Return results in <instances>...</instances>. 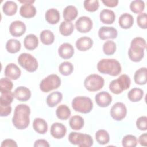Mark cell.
Segmentation results:
<instances>
[{
    "mask_svg": "<svg viewBox=\"0 0 147 147\" xmlns=\"http://www.w3.org/2000/svg\"><path fill=\"white\" fill-rule=\"evenodd\" d=\"M30 109L27 105H18L14 109L12 118V122L14 126L20 130L26 129L30 123Z\"/></svg>",
    "mask_w": 147,
    "mask_h": 147,
    "instance_id": "cell-1",
    "label": "cell"
},
{
    "mask_svg": "<svg viewBox=\"0 0 147 147\" xmlns=\"http://www.w3.org/2000/svg\"><path fill=\"white\" fill-rule=\"evenodd\" d=\"M146 45V41L143 38L137 37L133 38L128 50V55L130 60L134 62L140 61L144 57Z\"/></svg>",
    "mask_w": 147,
    "mask_h": 147,
    "instance_id": "cell-2",
    "label": "cell"
},
{
    "mask_svg": "<svg viewBox=\"0 0 147 147\" xmlns=\"http://www.w3.org/2000/svg\"><path fill=\"white\" fill-rule=\"evenodd\" d=\"M97 69L102 74L113 76L118 75L122 71L119 62L114 59H103L100 60L98 63Z\"/></svg>",
    "mask_w": 147,
    "mask_h": 147,
    "instance_id": "cell-3",
    "label": "cell"
},
{
    "mask_svg": "<svg viewBox=\"0 0 147 147\" xmlns=\"http://www.w3.org/2000/svg\"><path fill=\"white\" fill-rule=\"evenodd\" d=\"M131 80L126 74L121 75L118 78L112 80L109 84V89L111 92L119 94L128 89L130 86Z\"/></svg>",
    "mask_w": 147,
    "mask_h": 147,
    "instance_id": "cell-4",
    "label": "cell"
},
{
    "mask_svg": "<svg viewBox=\"0 0 147 147\" xmlns=\"http://www.w3.org/2000/svg\"><path fill=\"white\" fill-rule=\"evenodd\" d=\"M72 108L76 111L83 114L90 113L93 108V103L90 98L76 96L72 102Z\"/></svg>",
    "mask_w": 147,
    "mask_h": 147,
    "instance_id": "cell-5",
    "label": "cell"
},
{
    "mask_svg": "<svg viewBox=\"0 0 147 147\" xmlns=\"http://www.w3.org/2000/svg\"><path fill=\"white\" fill-rule=\"evenodd\" d=\"M68 140L72 144L81 147H90L94 143L93 139L90 135L78 132H71L68 136Z\"/></svg>",
    "mask_w": 147,
    "mask_h": 147,
    "instance_id": "cell-6",
    "label": "cell"
},
{
    "mask_svg": "<svg viewBox=\"0 0 147 147\" xmlns=\"http://www.w3.org/2000/svg\"><path fill=\"white\" fill-rule=\"evenodd\" d=\"M19 65L28 72H33L38 68V62L36 59L28 53H22L18 57Z\"/></svg>",
    "mask_w": 147,
    "mask_h": 147,
    "instance_id": "cell-7",
    "label": "cell"
},
{
    "mask_svg": "<svg viewBox=\"0 0 147 147\" xmlns=\"http://www.w3.org/2000/svg\"><path fill=\"white\" fill-rule=\"evenodd\" d=\"M61 84V79L56 74H51L43 79L40 84V88L44 92L57 88Z\"/></svg>",
    "mask_w": 147,
    "mask_h": 147,
    "instance_id": "cell-8",
    "label": "cell"
},
{
    "mask_svg": "<svg viewBox=\"0 0 147 147\" xmlns=\"http://www.w3.org/2000/svg\"><path fill=\"white\" fill-rule=\"evenodd\" d=\"M104 79L97 74L88 75L84 81L85 88L90 91H96L100 90L104 86Z\"/></svg>",
    "mask_w": 147,
    "mask_h": 147,
    "instance_id": "cell-9",
    "label": "cell"
},
{
    "mask_svg": "<svg viewBox=\"0 0 147 147\" xmlns=\"http://www.w3.org/2000/svg\"><path fill=\"white\" fill-rule=\"evenodd\" d=\"M127 109L122 102H117L113 105L110 110L111 117L116 121L122 120L126 115Z\"/></svg>",
    "mask_w": 147,
    "mask_h": 147,
    "instance_id": "cell-10",
    "label": "cell"
},
{
    "mask_svg": "<svg viewBox=\"0 0 147 147\" xmlns=\"http://www.w3.org/2000/svg\"><path fill=\"white\" fill-rule=\"evenodd\" d=\"M93 23L91 19L87 16L80 17L75 22L77 30L80 33H87L92 28Z\"/></svg>",
    "mask_w": 147,
    "mask_h": 147,
    "instance_id": "cell-11",
    "label": "cell"
},
{
    "mask_svg": "<svg viewBox=\"0 0 147 147\" xmlns=\"http://www.w3.org/2000/svg\"><path fill=\"white\" fill-rule=\"evenodd\" d=\"M118 32L115 28L112 26H102L98 31V36L102 40L114 39L117 37Z\"/></svg>",
    "mask_w": 147,
    "mask_h": 147,
    "instance_id": "cell-12",
    "label": "cell"
},
{
    "mask_svg": "<svg viewBox=\"0 0 147 147\" xmlns=\"http://www.w3.org/2000/svg\"><path fill=\"white\" fill-rule=\"evenodd\" d=\"M25 31L26 25L21 21H14L9 26V32L14 37H20L24 34Z\"/></svg>",
    "mask_w": 147,
    "mask_h": 147,
    "instance_id": "cell-13",
    "label": "cell"
},
{
    "mask_svg": "<svg viewBox=\"0 0 147 147\" xmlns=\"http://www.w3.org/2000/svg\"><path fill=\"white\" fill-rule=\"evenodd\" d=\"M66 132V127L61 123H53L51 127L50 133L51 135L56 139L62 138L63 137L65 136Z\"/></svg>",
    "mask_w": 147,
    "mask_h": 147,
    "instance_id": "cell-14",
    "label": "cell"
},
{
    "mask_svg": "<svg viewBox=\"0 0 147 147\" xmlns=\"http://www.w3.org/2000/svg\"><path fill=\"white\" fill-rule=\"evenodd\" d=\"M21 70L18 67L14 64L10 63L7 64L5 69V75L10 79L16 80L19 78L21 75Z\"/></svg>",
    "mask_w": 147,
    "mask_h": 147,
    "instance_id": "cell-15",
    "label": "cell"
},
{
    "mask_svg": "<svg viewBox=\"0 0 147 147\" xmlns=\"http://www.w3.org/2000/svg\"><path fill=\"white\" fill-rule=\"evenodd\" d=\"M95 102L96 104L102 107L108 106L112 101L111 95L106 91H102L95 95Z\"/></svg>",
    "mask_w": 147,
    "mask_h": 147,
    "instance_id": "cell-16",
    "label": "cell"
},
{
    "mask_svg": "<svg viewBox=\"0 0 147 147\" xmlns=\"http://www.w3.org/2000/svg\"><path fill=\"white\" fill-rule=\"evenodd\" d=\"M58 53L59 56L63 59H70L74 54V48L71 44L65 42L59 47Z\"/></svg>",
    "mask_w": 147,
    "mask_h": 147,
    "instance_id": "cell-17",
    "label": "cell"
},
{
    "mask_svg": "<svg viewBox=\"0 0 147 147\" xmlns=\"http://www.w3.org/2000/svg\"><path fill=\"white\" fill-rule=\"evenodd\" d=\"M14 97L19 101L26 102L31 96V92L29 88L24 86L17 87L14 92Z\"/></svg>",
    "mask_w": 147,
    "mask_h": 147,
    "instance_id": "cell-18",
    "label": "cell"
},
{
    "mask_svg": "<svg viewBox=\"0 0 147 147\" xmlns=\"http://www.w3.org/2000/svg\"><path fill=\"white\" fill-rule=\"evenodd\" d=\"M93 45L92 40L87 36L82 37L76 41V47L80 51H86L90 49Z\"/></svg>",
    "mask_w": 147,
    "mask_h": 147,
    "instance_id": "cell-19",
    "label": "cell"
},
{
    "mask_svg": "<svg viewBox=\"0 0 147 147\" xmlns=\"http://www.w3.org/2000/svg\"><path fill=\"white\" fill-rule=\"evenodd\" d=\"M20 15L26 18L33 17L36 14V7L30 3L23 4L20 9Z\"/></svg>",
    "mask_w": 147,
    "mask_h": 147,
    "instance_id": "cell-20",
    "label": "cell"
},
{
    "mask_svg": "<svg viewBox=\"0 0 147 147\" xmlns=\"http://www.w3.org/2000/svg\"><path fill=\"white\" fill-rule=\"evenodd\" d=\"M100 21L105 24H111L115 19L114 12L109 9H103L101 11L99 15Z\"/></svg>",
    "mask_w": 147,
    "mask_h": 147,
    "instance_id": "cell-21",
    "label": "cell"
},
{
    "mask_svg": "<svg viewBox=\"0 0 147 147\" xmlns=\"http://www.w3.org/2000/svg\"><path fill=\"white\" fill-rule=\"evenodd\" d=\"M45 20L51 24H57L60 18V15L59 11L54 8L48 9L45 14Z\"/></svg>",
    "mask_w": 147,
    "mask_h": 147,
    "instance_id": "cell-22",
    "label": "cell"
},
{
    "mask_svg": "<svg viewBox=\"0 0 147 147\" xmlns=\"http://www.w3.org/2000/svg\"><path fill=\"white\" fill-rule=\"evenodd\" d=\"M33 127L34 130L39 134H45L48 130V125L47 122L42 118H36L33 122Z\"/></svg>",
    "mask_w": 147,
    "mask_h": 147,
    "instance_id": "cell-23",
    "label": "cell"
},
{
    "mask_svg": "<svg viewBox=\"0 0 147 147\" xmlns=\"http://www.w3.org/2000/svg\"><path fill=\"white\" fill-rule=\"evenodd\" d=\"M63 95L59 91H55L49 94L46 99L47 104L49 107H53L59 104L62 100Z\"/></svg>",
    "mask_w": 147,
    "mask_h": 147,
    "instance_id": "cell-24",
    "label": "cell"
},
{
    "mask_svg": "<svg viewBox=\"0 0 147 147\" xmlns=\"http://www.w3.org/2000/svg\"><path fill=\"white\" fill-rule=\"evenodd\" d=\"M24 45L26 49L28 50H33L36 49L38 45V38L33 34H29L25 37Z\"/></svg>",
    "mask_w": 147,
    "mask_h": 147,
    "instance_id": "cell-25",
    "label": "cell"
},
{
    "mask_svg": "<svg viewBox=\"0 0 147 147\" xmlns=\"http://www.w3.org/2000/svg\"><path fill=\"white\" fill-rule=\"evenodd\" d=\"M119 25L123 29H129L132 26L134 23L133 16L127 13H123L119 18Z\"/></svg>",
    "mask_w": 147,
    "mask_h": 147,
    "instance_id": "cell-26",
    "label": "cell"
},
{
    "mask_svg": "<svg viewBox=\"0 0 147 147\" xmlns=\"http://www.w3.org/2000/svg\"><path fill=\"white\" fill-rule=\"evenodd\" d=\"M63 17L66 21H71L76 18L78 11L76 7L73 5H68L63 10Z\"/></svg>",
    "mask_w": 147,
    "mask_h": 147,
    "instance_id": "cell-27",
    "label": "cell"
},
{
    "mask_svg": "<svg viewBox=\"0 0 147 147\" xmlns=\"http://www.w3.org/2000/svg\"><path fill=\"white\" fill-rule=\"evenodd\" d=\"M134 80L136 84H145L146 83V68L142 67L137 70L134 75Z\"/></svg>",
    "mask_w": 147,
    "mask_h": 147,
    "instance_id": "cell-28",
    "label": "cell"
},
{
    "mask_svg": "<svg viewBox=\"0 0 147 147\" xmlns=\"http://www.w3.org/2000/svg\"><path fill=\"white\" fill-rule=\"evenodd\" d=\"M71 110L65 105H60L57 107L56 111L57 117L61 120H66L71 115Z\"/></svg>",
    "mask_w": 147,
    "mask_h": 147,
    "instance_id": "cell-29",
    "label": "cell"
},
{
    "mask_svg": "<svg viewBox=\"0 0 147 147\" xmlns=\"http://www.w3.org/2000/svg\"><path fill=\"white\" fill-rule=\"evenodd\" d=\"M74 30V25L71 21H63L59 26L60 33L64 36L71 35Z\"/></svg>",
    "mask_w": 147,
    "mask_h": 147,
    "instance_id": "cell-30",
    "label": "cell"
},
{
    "mask_svg": "<svg viewBox=\"0 0 147 147\" xmlns=\"http://www.w3.org/2000/svg\"><path fill=\"white\" fill-rule=\"evenodd\" d=\"M2 10L6 15L9 16H13L17 12V5L12 1H7L3 5Z\"/></svg>",
    "mask_w": 147,
    "mask_h": 147,
    "instance_id": "cell-31",
    "label": "cell"
},
{
    "mask_svg": "<svg viewBox=\"0 0 147 147\" xmlns=\"http://www.w3.org/2000/svg\"><path fill=\"white\" fill-rule=\"evenodd\" d=\"M144 95V91L139 88H133L129 91L127 97L129 99L133 102H137L142 99Z\"/></svg>",
    "mask_w": 147,
    "mask_h": 147,
    "instance_id": "cell-32",
    "label": "cell"
},
{
    "mask_svg": "<svg viewBox=\"0 0 147 147\" xmlns=\"http://www.w3.org/2000/svg\"><path fill=\"white\" fill-rule=\"evenodd\" d=\"M69 126L72 129L78 130L81 129L84 124V121L83 118L79 115H74L72 116L69 121Z\"/></svg>",
    "mask_w": 147,
    "mask_h": 147,
    "instance_id": "cell-33",
    "label": "cell"
},
{
    "mask_svg": "<svg viewBox=\"0 0 147 147\" xmlns=\"http://www.w3.org/2000/svg\"><path fill=\"white\" fill-rule=\"evenodd\" d=\"M40 37L42 43L45 45L52 44L55 40L53 33L48 29L42 30L40 33Z\"/></svg>",
    "mask_w": 147,
    "mask_h": 147,
    "instance_id": "cell-34",
    "label": "cell"
},
{
    "mask_svg": "<svg viewBox=\"0 0 147 147\" xmlns=\"http://www.w3.org/2000/svg\"><path fill=\"white\" fill-rule=\"evenodd\" d=\"M21 43L16 39H10L6 44V49L9 53H15L21 49Z\"/></svg>",
    "mask_w": 147,
    "mask_h": 147,
    "instance_id": "cell-35",
    "label": "cell"
},
{
    "mask_svg": "<svg viewBox=\"0 0 147 147\" xmlns=\"http://www.w3.org/2000/svg\"><path fill=\"white\" fill-rule=\"evenodd\" d=\"M95 138L100 145H105L109 142L110 137L108 132L105 130L100 129L95 133Z\"/></svg>",
    "mask_w": 147,
    "mask_h": 147,
    "instance_id": "cell-36",
    "label": "cell"
},
{
    "mask_svg": "<svg viewBox=\"0 0 147 147\" xmlns=\"http://www.w3.org/2000/svg\"><path fill=\"white\" fill-rule=\"evenodd\" d=\"M74 70V66L69 61H64L61 63L59 67V71L60 73L64 76L71 75Z\"/></svg>",
    "mask_w": 147,
    "mask_h": 147,
    "instance_id": "cell-37",
    "label": "cell"
},
{
    "mask_svg": "<svg viewBox=\"0 0 147 147\" xmlns=\"http://www.w3.org/2000/svg\"><path fill=\"white\" fill-rule=\"evenodd\" d=\"M13 82L8 78H2L0 80V91L1 93L11 91L13 88Z\"/></svg>",
    "mask_w": 147,
    "mask_h": 147,
    "instance_id": "cell-38",
    "label": "cell"
},
{
    "mask_svg": "<svg viewBox=\"0 0 147 147\" xmlns=\"http://www.w3.org/2000/svg\"><path fill=\"white\" fill-rule=\"evenodd\" d=\"M122 144L125 147H135L137 144V139L133 135L127 134L123 137L122 140Z\"/></svg>",
    "mask_w": 147,
    "mask_h": 147,
    "instance_id": "cell-39",
    "label": "cell"
},
{
    "mask_svg": "<svg viewBox=\"0 0 147 147\" xmlns=\"http://www.w3.org/2000/svg\"><path fill=\"white\" fill-rule=\"evenodd\" d=\"M145 8V3L141 0L133 1L130 3V9L134 13H140L143 11Z\"/></svg>",
    "mask_w": 147,
    "mask_h": 147,
    "instance_id": "cell-40",
    "label": "cell"
},
{
    "mask_svg": "<svg viewBox=\"0 0 147 147\" xmlns=\"http://www.w3.org/2000/svg\"><path fill=\"white\" fill-rule=\"evenodd\" d=\"M14 94L11 92H6L1 93L0 99V105L9 106L12 103L14 98Z\"/></svg>",
    "mask_w": 147,
    "mask_h": 147,
    "instance_id": "cell-41",
    "label": "cell"
},
{
    "mask_svg": "<svg viewBox=\"0 0 147 147\" xmlns=\"http://www.w3.org/2000/svg\"><path fill=\"white\" fill-rule=\"evenodd\" d=\"M103 51L105 55H111L116 51V44L111 40L106 41L103 45Z\"/></svg>",
    "mask_w": 147,
    "mask_h": 147,
    "instance_id": "cell-42",
    "label": "cell"
},
{
    "mask_svg": "<svg viewBox=\"0 0 147 147\" xmlns=\"http://www.w3.org/2000/svg\"><path fill=\"white\" fill-rule=\"evenodd\" d=\"M83 5L85 9L90 12L96 11L99 6V1L97 0H85Z\"/></svg>",
    "mask_w": 147,
    "mask_h": 147,
    "instance_id": "cell-43",
    "label": "cell"
},
{
    "mask_svg": "<svg viewBox=\"0 0 147 147\" xmlns=\"http://www.w3.org/2000/svg\"><path fill=\"white\" fill-rule=\"evenodd\" d=\"M137 25L142 29H146L147 27V16L146 13H140L137 17Z\"/></svg>",
    "mask_w": 147,
    "mask_h": 147,
    "instance_id": "cell-44",
    "label": "cell"
},
{
    "mask_svg": "<svg viewBox=\"0 0 147 147\" xmlns=\"http://www.w3.org/2000/svg\"><path fill=\"white\" fill-rule=\"evenodd\" d=\"M136 126L140 130H146L147 129V117L142 116L136 121Z\"/></svg>",
    "mask_w": 147,
    "mask_h": 147,
    "instance_id": "cell-45",
    "label": "cell"
},
{
    "mask_svg": "<svg viewBox=\"0 0 147 147\" xmlns=\"http://www.w3.org/2000/svg\"><path fill=\"white\" fill-rule=\"evenodd\" d=\"M11 112V107L9 106L0 105V115L1 117H6L9 115Z\"/></svg>",
    "mask_w": 147,
    "mask_h": 147,
    "instance_id": "cell-46",
    "label": "cell"
},
{
    "mask_svg": "<svg viewBox=\"0 0 147 147\" xmlns=\"http://www.w3.org/2000/svg\"><path fill=\"white\" fill-rule=\"evenodd\" d=\"M1 146H17V144L15 141L12 139H6L3 140L1 144Z\"/></svg>",
    "mask_w": 147,
    "mask_h": 147,
    "instance_id": "cell-47",
    "label": "cell"
},
{
    "mask_svg": "<svg viewBox=\"0 0 147 147\" xmlns=\"http://www.w3.org/2000/svg\"><path fill=\"white\" fill-rule=\"evenodd\" d=\"M34 146L35 147H49V144H48V142L43 139H39L35 141L34 144Z\"/></svg>",
    "mask_w": 147,
    "mask_h": 147,
    "instance_id": "cell-48",
    "label": "cell"
},
{
    "mask_svg": "<svg viewBox=\"0 0 147 147\" xmlns=\"http://www.w3.org/2000/svg\"><path fill=\"white\" fill-rule=\"evenodd\" d=\"M102 2L104 3L105 5L108 6L113 7L117 5L118 3V0H103Z\"/></svg>",
    "mask_w": 147,
    "mask_h": 147,
    "instance_id": "cell-49",
    "label": "cell"
},
{
    "mask_svg": "<svg viewBox=\"0 0 147 147\" xmlns=\"http://www.w3.org/2000/svg\"><path fill=\"white\" fill-rule=\"evenodd\" d=\"M138 142L142 146H146L147 145V134H146V133H144L139 137Z\"/></svg>",
    "mask_w": 147,
    "mask_h": 147,
    "instance_id": "cell-50",
    "label": "cell"
},
{
    "mask_svg": "<svg viewBox=\"0 0 147 147\" xmlns=\"http://www.w3.org/2000/svg\"><path fill=\"white\" fill-rule=\"evenodd\" d=\"M19 2L20 3H23V4H25V3H30V4H32L34 2V1H20Z\"/></svg>",
    "mask_w": 147,
    "mask_h": 147,
    "instance_id": "cell-51",
    "label": "cell"
}]
</instances>
